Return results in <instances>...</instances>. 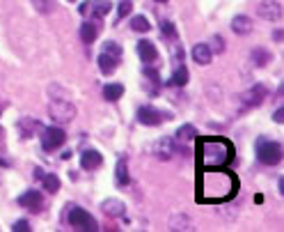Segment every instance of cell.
I'll return each mask as SVG.
<instances>
[{"mask_svg":"<svg viewBox=\"0 0 284 232\" xmlns=\"http://www.w3.org/2000/svg\"><path fill=\"white\" fill-rule=\"evenodd\" d=\"M238 191V179L229 168H204L199 177V200L202 202H225Z\"/></svg>","mask_w":284,"mask_h":232,"instance_id":"6da1fadb","label":"cell"},{"mask_svg":"<svg viewBox=\"0 0 284 232\" xmlns=\"http://www.w3.org/2000/svg\"><path fill=\"white\" fill-rule=\"evenodd\" d=\"M234 145L222 136H209L199 141V163L202 168H227L234 161Z\"/></svg>","mask_w":284,"mask_h":232,"instance_id":"7a4b0ae2","label":"cell"},{"mask_svg":"<svg viewBox=\"0 0 284 232\" xmlns=\"http://www.w3.org/2000/svg\"><path fill=\"white\" fill-rule=\"evenodd\" d=\"M257 159L263 166H277L282 161V145L268 138H259L257 141Z\"/></svg>","mask_w":284,"mask_h":232,"instance_id":"3957f363","label":"cell"},{"mask_svg":"<svg viewBox=\"0 0 284 232\" xmlns=\"http://www.w3.org/2000/svg\"><path fill=\"white\" fill-rule=\"evenodd\" d=\"M49 115L58 125H67V122H71L76 118V106L71 101H67V99H55L49 106Z\"/></svg>","mask_w":284,"mask_h":232,"instance_id":"277c9868","label":"cell"},{"mask_svg":"<svg viewBox=\"0 0 284 232\" xmlns=\"http://www.w3.org/2000/svg\"><path fill=\"white\" fill-rule=\"evenodd\" d=\"M69 225L76 227V230H99V223L97 218L90 214V211H85L83 207H71L69 209Z\"/></svg>","mask_w":284,"mask_h":232,"instance_id":"5b68a950","label":"cell"},{"mask_svg":"<svg viewBox=\"0 0 284 232\" xmlns=\"http://www.w3.org/2000/svg\"><path fill=\"white\" fill-rule=\"evenodd\" d=\"M67 141V134L65 129H60V127H49V129H42V147L46 152H53L58 147H62Z\"/></svg>","mask_w":284,"mask_h":232,"instance_id":"8992f818","label":"cell"},{"mask_svg":"<svg viewBox=\"0 0 284 232\" xmlns=\"http://www.w3.org/2000/svg\"><path fill=\"white\" fill-rule=\"evenodd\" d=\"M163 120H172L170 113H163V110H158V108H154V106L138 108V122H140V125L156 127V125H161Z\"/></svg>","mask_w":284,"mask_h":232,"instance_id":"52a82bcc","label":"cell"},{"mask_svg":"<svg viewBox=\"0 0 284 232\" xmlns=\"http://www.w3.org/2000/svg\"><path fill=\"white\" fill-rule=\"evenodd\" d=\"M110 10H113V3H110V0H87V3L81 5L83 17H92V19H103Z\"/></svg>","mask_w":284,"mask_h":232,"instance_id":"ba28073f","label":"cell"},{"mask_svg":"<svg viewBox=\"0 0 284 232\" xmlns=\"http://www.w3.org/2000/svg\"><path fill=\"white\" fill-rule=\"evenodd\" d=\"M257 14L261 19H266V21H277L282 17V5L277 0H263V3H259Z\"/></svg>","mask_w":284,"mask_h":232,"instance_id":"9c48e42d","label":"cell"},{"mask_svg":"<svg viewBox=\"0 0 284 232\" xmlns=\"http://www.w3.org/2000/svg\"><path fill=\"white\" fill-rule=\"evenodd\" d=\"M266 97H268L266 87H263V85H254V87H250L247 92H243L241 101L245 103V108H252V106H259V103H261Z\"/></svg>","mask_w":284,"mask_h":232,"instance_id":"30bf717a","label":"cell"},{"mask_svg":"<svg viewBox=\"0 0 284 232\" xmlns=\"http://www.w3.org/2000/svg\"><path fill=\"white\" fill-rule=\"evenodd\" d=\"M135 51H138L140 60H142L145 65H151V62H156V60H158V49H156V44L149 42V39H142V42H138Z\"/></svg>","mask_w":284,"mask_h":232,"instance_id":"8fae6325","label":"cell"},{"mask_svg":"<svg viewBox=\"0 0 284 232\" xmlns=\"http://www.w3.org/2000/svg\"><path fill=\"white\" fill-rule=\"evenodd\" d=\"M174 152H177V147H174L172 138H165V136H163L161 141H156V145H154L156 159H161V161H170Z\"/></svg>","mask_w":284,"mask_h":232,"instance_id":"7c38bea8","label":"cell"},{"mask_svg":"<svg viewBox=\"0 0 284 232\" xmlns=\"http://www.w3.org/2000/svg\"><path fill=\"white\" fill-rule=\"evenodd\" d=\"M101 209H103V214L110 216V218H122L124 211H126V205L117 198H108L101 202Z\"/></svg>","mask_w":284,"mask_h":232,"instance_id":"4fadbf2b","label":"cell"},{"mask_svg":"<svg viewBox=\"0 0 284 232\" xmlns=\"http://www.w3.org/2000/svg\"><path fill=\"white\" fill-rule=\"evenodd\" d=\"M42 202H44V198H42V193L39 191H26V193H21L19 195V205L21 207H26V209H39L42 207Z\"/></svg>","mask_w":284,"mask_h":232,"instance_id":"5bb4252c","label":"cell"},{"mask_svg":"<svg viewBox=\"0 0 284 232\" xmlns=\"http://www.w3.org/2000/svg\"><path fill=\"white\" fill-rule=\"evenodd\" d=\"M117 67H119L117 55H110V53H106V51H101V55H99V69H101V74L110 76V74H115Z\"/></svg>","mask_w":284,"mask_h":232,"instance_id":"9a60e30c","label":"cell"},{"mask_svg":"<svg viewBox=\"0 0 284 232\" xmlns=\"http://www.w3.org/2000/svg\"><path fill=\"white\" fill-rule=\"evenodd\" d=\"M101 163H103V157L97 150H85L81 154V166L85 168V170H97Z\"/></svg>","mask_w":284,"mask_h":232,"instance_id":"2e32d148","label":"cell"},{"mask_svg":"<svg viewBox=\"0 0 284 232\" xmlns=\"http://www.w3.org/2000/svg\"><path fill=\"white\" fill-rule=\"evenodd\" d=\"M211 58H213V51L209 44H195L193 46V60L197 65H211Z\"/></svg>","mask_w":284,"mask_h":232,"instance_id":"e0dca14e","label":"cell"},{"mask_svg":"<svg viewBox=\"0 0 284 232\" xmlns=\"http://www.w3.org/2000/svg\"><path fill=\"white\" fill-rule=\"evenodd\" d=\"M252 28H254L252 19H250V17H243V14L234 17V21H231V30H234L236 35H250Z\"/></svg>","mask_w":284,"mask_h":232,"instance_id":"ac0fdd59","label":"cell"},{"mask_svg":"<svg viewBox=\"0 0 284 232\" xmlns=\"http://www.w3.org/2000/svg\"><path fill=\"white\" fill-rule=\"evenodd\" d=\"M97 37H99V26H97V23H94V21H85V23H83V26H81V39H83V42L92 44Z\"/></svg>","mask_w":284,"mask_h":232,"instance_id":"d6986e66","label":"cell"},{"mask_svg":"<svg viewBox=\"0 0 284 232\" xmlns=\"http://www.w3.org/2000/svg\"><path fill=\"white\" fill-rule=\"evenodd\" d=\"M115 184L117 186H126L129 184V166H126V159H119L117 168H115Z\"/></svg>","mask_w":284,"mask_h":232,"instance_id":"ffe728a7","label":"cell"},{"mask_svg":"<svg viewBox=\"0 0 284 232\" xmlns=\"http://www.w3.org/2000/svg\"><path fill=\"white\" fill-rule=\"evenodd\" d=\"M124 94V85L122 83H108L106 87H103V97L108 99V101H119Z\"/></svg>","mask_w":284,"mask_h":232,"instance_id":"44dd1931","label":"cell"},{"mask_svg":"<svg viewBox=\"0 0 284 232\" xmlns=\"http://www.w3.org/2000/svg\"><path fill=\"white\" fill-rule=\"evenodd\" d=\"M188 83V69L183 65L177 67V71L170 76V81H167V85H174V87H183Z\"/></svg>","mask_w":284,"mask_h":232,"instance_id":"7402d4cb","label":"cell"},{"mask_svg":"<svg viewBox=\"0 0 284 232\" xmlns=\"http://www.w3.org/2000/svg\"><path fill=\"white\" fill-rule=\"evenodd\" d=\"M197 138V129H195L193 125H183L177 129V141L179 143H190Z\"/></svg>","mask_w":284,"mask_h":232,"instance_id":"603a6c76","label":"cell"},{"mask_svg":"<svg viewBox=\"0 0 284 232\" xmlns=\"http://www.w3.org/2000/svg\"><path fill=\"white\" fill-rule=\"evenodd\" d=\"M19 129H21V138H30V136H35V129H39V122L30 118H23L19 122Z\"/></svg>","mask_w":284,"mask_h":232,"instance_id":"cb8c5ba5","label":"cell"},{"mask_svg":"<svg viewBox=\"0 0 284 232\" xmlns=\"http://www.w3.org/2000/svg\"><path fill=\"white\" fill-rule=\"evenodd\" d=\"M42 184H44V191H49V193H58L60 191V177L58 175H53V173H44V177H42Z\"/></svg>","mask_w":284,"mask_h":232,"instance_id":"d4e9b609","label":"cell"},{"mask_svg":"<svg viewBox=\"0 0 284 232\" xmlns=\"http://www.w3.org/2000/svg\"><path fill=\"white\" fill-rule=\"evenodd\" d=\"M131 28H133L135 33H149V21H147V17H142V14H138V17L131 19Z\"/></svg>","mask_w":284,"mask_h":232,"instance_id":"484cf974","label":"cell"},{"mask_svg":"<svg viewBox=\"0 0 284 232\" xmlns=\"http://www.w3.org/2000/svg\"><path fill=\"white\" fill-rule=\"evenodd\" d=\"M252 60H254V65L257 67H266L268 62H270V53L263 49H254L252 51Z\"/></svg>","mask_w":284,"mask_h":232,"instance_id":"4316f807","label":"cell"},{"mask_svg":"<svg viewBox=\"0 0 284 232\" xmlns=\"http://www.w3.org/2000/svg\"><path fill=\"white\" fill-rule=\"evenodd\" d=\"M33 7L39 14H51L55 10V0H33Z\"/></svg>","mask_w":284,"mask_h":232,"instance_id":"83f0119b","label":"cell"},{"mask_svg":"<svg viewBox=\"0 0 284 232\" xmlns=\"http://www.w3.org/2000/svg\"><path fill=\"white\" fill-rule=\"evenodd\" d=\"M170 230H190V221H188V216H174L170 223Z\"/></svg>","mask_w":284,"mask_h":232,"instance_id":"f1b7e54d","label":"cell"},{"mask_svg":"<svg viewBox=\"0 0 284 232\" xmlns=\"http://www.w3.org/2000/svg\"><path fill=\"white\" fill-rule=\"evenodd\" d=\"M131 10H133V5H131L129 0H124V3H119L117 5V21H122L126 14H131Z\"/></svg>","mask_w":284,"mask_h":232,"instance_id":"f546056e","label":"cell"},{"mask_svg":"<svg viewBox=\"0 0 284 232\" xmlns=\"http://www.w3.org/2000/svg\"><path fill=\"white\" fill-rule=\"evenodd\" d=\"M103 51H106V53H110V55H117V58H122V46H119L117 42H106Z\"/></svg>","mask_w":284,"mask_h":232,"instance_id":"4dcf8cb0","label":"cell"},{"mask_svg":"<svg viewBox=\"0 0 284 232\" xmlns=\"http://www.w3.org/2000/svg\"><path fill=\"white\" fill-rule=\"evenodd\" d=\"M211 44H213V49H211V51H215V53H222V51H225V39L220 37V35H215Z\"/></svg>","mask_w":284,"mask_h":232,"instance_id":"1f68e13d","label":"cell"},{"mask_svg":"<svg viewBox=\"0 0 284 232\" xmlns=\"http://www.w3.org/2000/svg\"><path fill=\"white\" fill-rule=\"evenodd\" d=\"M161 33H165L167 37H174V35H177V30H174V23H170V21L161 23Z\"/></svg>","mask_w":284,"mask_h":232,"instance_id":"d6a6232c","label":"cell"},{"mask_svg":"<svg viewBox=\"0 0 284 232\" xmlns=\"http://www.w3.org/2000/svg\"><path fill=\"white\" fill-rule=\"evenodd\" d=\"M12 230H14V232H28V230H30V223H28L26 218H21V221H17L14 225H12Z\"/></svg>","mask_w":284,"mask_h":232,"instance_id":"836d02e7","label":"cell"},{"mask_svg":"<svg viewBox=\"0 0 284 232\" xmlns=\"http://www.w3.org/2000/svg\"><path fill=\"white\" fill-rule=\"evenodd\" d=\"M273 120H275V122H277V125H282V122H284V110H282V108H277V110H275Z\"/></svg>","mask_w":284,"mask_h":232,"instance_id":"e575fe53","label":"cell"},{"mask_svg":"<svg viewBox=\"0 0 284 232\" xmlns=\"http://www.w3.org/2000/svg\"><path fill=\"white\" fill-rule=\"evenodd\" d=\"M33 175H35V179H42V177H44V170H42V168H35Z\"/></svg>","mask_w":284,"mask_h":232,"instance_id":"d590c367","label":"cell"},{"mask_svg":"<svg viewBox=\"0 0 284 232\" xmlns=\"http://www.w3.org/2000/svg\"><path fill=\"white\" fill-rule=\"evenodd\" d=\"M275 42H282V30H275Z\"/></svg>","mask_w":284,"mask_h":232,"instance_id":"8d00e7d4","label":"cell"},{"mask_svg":"<svg viewBox=\"0 0 284 232\" xmlns=\"http://www.w3.org/2000/svg\"><path fill=\"white\" fill-rule=\"evenodd\" d=\"M0 166H10V161H5V159H0Z\"/></svg>","mask_w":284,"mask_h":232,"instance_id":"74e56055","label":"cell"},{"mask_svg":"<svg viewBox=\"0 0 284 232\" xmlns=\"http://www.w3.org/2000/svg\"><path fill=\"white\" fill-rule=\"evenodd\" d=\"M156 3H165V0H156Z\"/></svg>","mask_w":284,"mask_h":232,"instance_id":"f35d334b","label":"cell"},{"mask_svg":"<svg viewBox=\"0 0 284 232\" xmlns=\"http://www.w3.org/2000/svg\"><path fill=\"white\" fill-rule=\"evenodd\" d=\"M0 136H3V129H0Z\"/></svg>","mask_w":284,"mask_h":232,"instance_id":"ab89813d","label":"cell"},{"mask_svg":"<svg viewBox=\"0 0 284 232\" xmlns=\"http://www.w3.org/2000/svg\"><path fill=\"white\" fill-rule=\"evenodd\" d=\"M71 3H74V0H71Z\"/></svg>","mask_w":284,"mask_h":232,"instance_id":"60d3db41","label":"cell"}]
</instances>
